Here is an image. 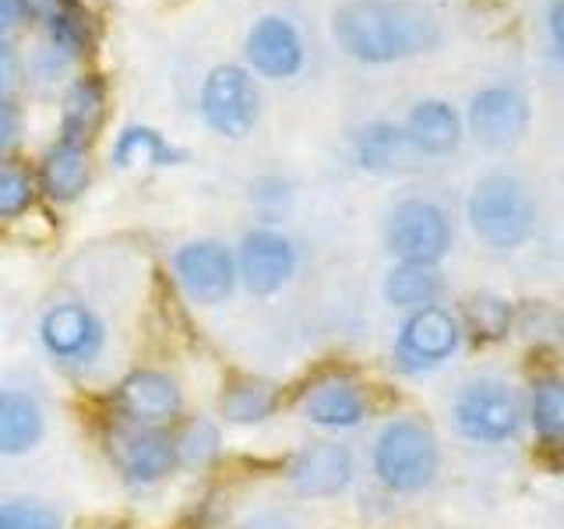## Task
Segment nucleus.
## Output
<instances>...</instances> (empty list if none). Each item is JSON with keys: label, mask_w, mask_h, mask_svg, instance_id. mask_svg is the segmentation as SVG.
Masks as SVG:
<instances>
[{"label": "nucleus", "mask_w": 564, "mask_h": 529, "mask_svg": "<svg viewBox=\"0 0 564 529\" xmlns=\"http://www.w3.org/2000/svg\"><path fill=\"white\" fill-rule=\"evenodd\" d=\"M53 50L64 57H82L96 43V18L82 8V0H61L57 8L46 14Z\"/></svg>", "instance_id": "a878e982"}, {"label": "nucleus", "mask_w": 564, "mask_h": 529, "mask_svg": "<svg viewBox=\"0 0 564 529\" xmlns=\"http://www.w3.org/2000/svg\"><path fill=\"white\" fill-rule=\"evenodd\" d=\"M466 322L476 339H501L511 328V307L498 296H473L466 307Z\"/></svg>", "instance_id": "c756f323"}, {"label": "nucleus", "mask_w": 564, "mask_h": 529, "mask_svg": "<svg viewBox=\"0 0 564 529\" xmlns=\"http://www.w3.org/2000/svg\"><path fill=\"white\" fill-rule=\"evenodd\" d=\"M557 458H561V466H564V441H561V445H557Z\"/></svg>", "instance_id": "e433bc0d"}, {"label": "nucleus", "mask_w": 564, "mask_h": 529, "mask_svg": "<svg viewBox=\"0 0 564 529\" xmlns=\"http://www.w3.org/2000/svg\"><path fill=\"white\" fill-rule=\"evenodd\" d=\"M243 53H247V64L272 82H286L300 75V67H304V40H300L293 22H286V18H279V14L258 18L243 40Z\"/></svg>", "instance_id": "2eb2a0df"}, {"label": "nucleus", "mask_w": 564, "mask_h": 529, "mask_svg": "<svg viewBox=\"0 0 564 529\" xmlns=\"http://www.w3.org/2000/svg\"><path fill=\"white\" fill-rule=\"evenodd\" d=\"M176 445V469L205 473L219 463L223 455V431L208 413H194L184 420V428L173 434Z\"/></svg>", "instance_id": "393cba45"}, {"label": "nucleus", "mask_w": 564, "mask_h": 529, "mask_svg": "<svg viewBox=\"0 0 564 529\" xmlns=\"http://www.w3.org/2000/svg\"><path fill=\"white\" fill-rule=\"evenodd\" d=\"M332 32L360 64H395L441 43L437 18L410 0H346L332 18Z\"/></svg>", "instance_id": "f257e3e1"}, {"label": "nucleus", "mask_w": 564, "mask_h": 529, "mask_svg": "<svg viewBox=\"0 0 564 529\" xmlns=\"http://www.w3.org/2000/svg\"><path fill=\"white\" fill-rule=\"evenodd\" d=\"M533 428L543 441H564V378H543L533 388Z\"/></svg>", "instance_id": "bb28decb"}, {"label": "nucleus", "mask_w": 564, "mask_h": 529, "mask_svg": "<svg viewBox=\"0 0 564 529\" xmlns=\"http://www.w3.org/2000/svg\"><path fill=\"white\" fill-rule=\"evenodd\" d=\"M234 255H237V282L251 296H275L296 276V247L275 226L247 229Z\"/></svg>", "instance_id": "1a4fd4ad"}, {"label": "nucleus", "mask_w": 564, "mask_h": 529, "mask_svg": "<svg viewBox=\"0 0 564 529\" xmlns=\"http://www.w3.org/2000/svg\"><path fill=\"white\" fill-rule=\"evenodd\" d=\"M251 205L258 208V216L264 226L279 223L293 205V187L282 176H261V181L251 184Z\"/></svg>", "instance_id": "7c9ffc66"}, {"label": "nucleus", "mask_w": 564, "mask_h": 529, "mask_svg": "<svg viewBox=\"0 0 564 529\" xmlns=\"http://www.w3.org/2000/svg\"><path fill=\"white\" fill-rule=\"evenodd\" d=\"M352 473H357V463H352V452L343 441H314V445L300 449L290 458L286 481L296 498L325 501V498H339L352 484Z\"/></svg>", "instance_id": "f8f14e48"}, {"label": "nucleus", "mask_w": 564, "mask_h": 529, "mask_svg": "<svg viewBox=\"0 0 564 529\" xmlns=\"http://www.w3.org/2000/svg\"><path fill=\"white\" fill-rule=\"evenodd\" d=\"M551 46H554V57L564 64V0H554L551 4Z\"/></svg>", "instance_id": "c9c22d12"}, {"label": "nucleus", "mask_w": 564, "mask_h": 529, "mask_svg": "<svg viewBox=\"0 0 564 529\" xmlns=\"http://www.w3.org/2000/svg\"><path fill=\"white\" fill-rule=\"evenodd\" d=\"M300 410H304L307 423H314V428L352 431L367 420L370 402H367V392L360 381H352L346 375H328L307 388Z\"/></svg>", "instance_id": "dca6fc26"}, {"label": "nucleus", "mask_w": 564, "mask_h": 529, "mask_svg": "<svg viewBox=\"0 0 564 529\" xmlns=\"http://www.w3.org/2000/svg\"><path fill=\"white\" fill-rule=\"evenodd\" d=\"M384 244L402 264H437L452 247V223L441 205L427 198H405L388 216Z\"/></svg>", "instance_id": "423d86ee"}, {"label": "nucleus", "mask_w": 564, "mask_h": 529, "mask_svg": "<svg viewBox=\"0 0 564 529\" xmlns=\"http://www.w3.org/2000/svg\"><path fill=\"white\" fill-rule=\"evenodd\" d=\"M237 529H296V519L279 505H261V508L247 511V516L237 522Z\"/></svg>", "instance_id": "473e14b6"}, {"label": "nucleus", "mask_w": 564, "mask_h": 529, "mask_svg": "<svg viewBox=\"0 0 564 529\" xmlns=\"http://www.w3.org/2000/svg\"><path fill=\"white\" fill-rule=\"evenodd\" d=\"M18 82H22V64H18L11 46H0V99H11Z\"/></svg>", "instance_id": "72a5a7b5"}, {"label": "nucleus", "mask_w": 564, "mask_h": 529, "mask_svg": "<svg viewBox=\"0 0 564 529\" xmlns=\"http://www.w3.org/2000/svg\"><path fill=\"white\" fill-rule=\"evenodd\" d=\"M29 18L25 0H0V46H8V35Z\"/></svg>", "instance_id": "f704fd0d"}, {"label": "nucleus", "mask_w": 564, "mask_h": 529, "mask_svg": "<svg viewBox=\"0 0 564 529\" xmlns=\"http://www.w3.org/2000/svg\"><path fill=\"white\" fill-rule=\"evenodd\" d=\"M441 290H445V279H441L437 264H395L388 269L384 282H381V293L392 307L399 311H420V307H431L437 304Z\"/></svg>", "instance_id": "5701e85b"}, {"label": "nucleus", "mask_w": 564, "mask_h": 529, "mask_svg": "<svg viewBox=\"0 0 564 529\" xmlns=\"http://www.w3.org/2000/svg\"><path fill=\"white\" fill-rule=\"evenodd\" d=\"M458 339H463V328H458L452 311L437 304L410 311L395 339V367L405 375H427V370L452 360Z\"/></svg>", "instance_id": "9d476101"}, {"label": "nucleus", "mask_w": 564, "mask_h": 529, "mask_svg": "<svg viewBox=\"0 0 564 529\" xmlns=\"http://www.w3.org/2000/svg\"><path fill=\"white\" fill-rule=\"evenodd\" d=\"M352 155L367 173H402L413 166L416 149L410 145V138L399 128V123L375 120L367 128L357 131L352 138Z\"/></svg>", "instance_id": "aec40b11"}, {"label": "nucleus", "mask_w": 564, "mask_h": 529, "mask_svg": "<svg viewBox=\"0 0 564 529\" xmlns=\"http://www.w3.org/2000/svg\"><path fill=\"white\" fill-rule=\"evenodd\" d=\"M113 163L120 170H128V166H181V163H187V152L170 145V141L155 128L131 123V128H123L113 141Z\"/></svg>", "instance_id": "b1692460"}, {"label": "nucleus", "mask_w": 564, "mask_h": 529, "mask_svg": "<svg viewBox=\"0 0 564 529\" xmlns=\"http://www.w3.org/2000/svg\"><path fill=\"white\" fill-rule=\"evenodd\" d=\"M416 155H448L463 141V120L445 99H420L402 123Z\"/></svg>", "instance_id": "a211bd4d"}, {"label": "nucleus", "mask_w": 564, "mask_h": 529, "mask_svg": "<svg viewBox=\"0 0 564 529\" xmlns=\"http://www.w3.org/2000/svg\"><path fill=\"white\" fill-rule=\"evenodd\" d=\"M469 131L484 149H516L529 131V99L508 85L484 88L469 102Z\"/></svg>", "instance_id": "ddd939ff"}, {"label": "nucleus", "mask_w": 564, "mask_h": 529, "mask_svg": "<svg viewBox=\"0 0 564 529\" xmlns=\"http://www.w3.org/2000/svg\"><path fill=\"white\" fill-rule=\"evenodd\" d=\"M202 117L216 134L240 141L254 131L261 114V93L254 78L237 64L212 67L202 82Z\"/></svg>", "instance_id": "0eeeda50"}, {"label": "nucleus", "mask_w": 564, "mask_h": 529, "mask_svg": "<svg viewBox=\"0 0 564 529\" xmlns=\"http://www.w3.org/2000/svg\"><path fill=\"white\" fill-rule=\"evenodd\" d=\"M113 406L131 428H173L184 417V388L166 370L138 367L117 381Z\"/></svg>", "instance_id": "6e6552de"}, {"label": "nucleus", "mask_w": 564, "mask_h": 529, "mask_svg": "<svg viewBox=\"0 0 564 529\" xmlns=\"http://www.w3.org/2000/svg\"><path fill=\"white\" fill-rule=\"evenodd\" d=\"M113 458L123 481L134 487H155L176 473V445L170 428H123L113 434Z\"/></svg>", "instance_id": "4468645a"}, {"label": "nucleus", "mask_w": 564, "mask_h": 529, "mask_svg": "<svg viewBox=\"0 0 564 529\" xmlns=\"http://www.w3.org/2000/svg\"><path fill=\"white\" fill-rule=\"evenodd\" d=\"M455 428L469 441H484V445H498L511 438L522 423L519 396L501 381H476L463 396L455 399Z\"/></svg>", "instance_id": "9b49d317"}, {"label": "nucleus", "mask_w": 564, "mask_h": 529, "mask_svg": "<svg viewBox=\"0 0 564 529\" xmlns=\"http://www.w3.org/2000/svg\"><path fill=\"white\" fill-rule=\"evenodd\" d=\"M88 181H93V163H88V149L57 141L40 166V187L53 202H78Z\"/></svg>", "instance_id": "4be33fe9"}, {"label": "nucleus", "mask_w": 564, "mask_h": 529, "mask_svg": "<svg viewBox=\"0 0 564 529\" xmlns=\"http://www.w3.org/2000/svg\"><path fill=\"white\" fill-rule=\"evenodd\" d=\"M0 529H67L64 511L40 498H0Z\"/></svg>", "instance_id": "cd10ccee"}, {"label": "nucleus", "mask_w": 564, "mask_h": 529, "mask_svg": "<svg viewBox=\"0 0 564 529\" xmlns=\"http://www.w3.org/2000/svg\"><path fill=\"white\" fill-rule=\"evenodd\" d=\"M282 388L269 378L240 375L234 381H226L219 396V417L237 428H258V423L272 420L279 413Z\"/></svg>", "instance_id": "412c9836"}, {"label": "nucleus", "mask_w": 564, "mask_h": 529, "mask_svg": "<svg viewBox=\"0 0 564 529\" xmlns=\"http://www.w3.org/2000/svg\"><path fill=\"white\" fill-rule=\"evenodd\" d=\"M35 181L25 166L4 163L0 166V223H11L18 216H25L35 202Z\"/></svg>", "instance_id": "c85d7f7f"}, {"label": "nucleus", "mask_w": 564, "mask_h": 529, "mask_svg": "<svg viewBox=\"0 0 564 529\" xmlns=\"http://www.w3.org/2000/svg\"><path fill=\"white\" fill-rule=\"evenodd\" d=\"M170 269L194 307H223L237 293V255L223 240L198 237L173 251Z\"/></svg>", "instance_id": "39448f33"}, {"label": "nucleus", "mask_w": 564, "mask_h": 529, "mask_svg": "<svg viewBox=\"0 0 564 529\" xmlns=\"http://www.w3.org/2000/svg\"><path fill=\"white\" fill-rule=\"evenodd\" d=\"M35 335H40L46 357L64 370H85L99 364L106 343H110V328H106L102 314L82 304V300L50 304L40 317Z\"/></svg>", "instance_id": "20e7f679"}, {"label": "nucleus", "mask_w": 564, "mask_h": 529, "mask_svg": "<svg viewBox=\"0 0 564 529\" xmlns=\"http://www.w3.org/2000/svg\"><path fill=\"white\" fill-rule=\"evenodd\" d=\"M106 123V82L99 75L75 78V85L64 96V114H61V141L67 145L88 149L96 134Z\"/></svg>", "instance_id": "6ab92c4d"}, {"label": "nucleus", "mask_w": 564, "mask_h": 529, "mask_svg": "<svg viewBox=\"0 0 564 529\" xmlns=\"http://www.w3.org/2000/svg\"><path fill=\"white\" fill-rule=\"evenodd\" d=\"M46 438V406L22 385H0V458L32 455Z\"/></svg>", "instance_id": "f3484780"}, {"label": "nucleus", "mask_w": 564, "mask_h": 529, "mask_svg": "<svg viewBox=\"0 0 564 529\" xmlns=\"http://www.w3.org/2000/svg\"><path fill=\"white\" fill-rule=\"evenodd\" d=\"M370 463H375V476L388 490L416 494L427 487L437 473V463H441L437 438L423 420L395 417V420H388L381 434L375 438Z\"/></svg>", "instance_id": "7ed1b4c3"}, {"label": "nucleus", "mask_w": 564, "mask_h": 529, "mask_svg": "<svg viewBox=\"0 0 564 529\" xmlns=\"http://www.w3.org/2000/svg\"><path fill=\"white\" fill-rule=\"evenodd\" d=\"M469 226L494 251H516L536 234V205L529 198L522 181L508 173H490L473 187L469 202Z\"/></svg>", "instance_id": "f03ea898"}, {"label": "nucleus", "mask_w": 564, "mask_h": 529, "mask_svg": "<svg viewBox=\"0 0 564 529\" xmlns=\"http://www.w3.org/2000/svg\"><path fill=\"white\" fill-rule=\"evenodd\" d=\"M22 128H25V120H22V110L14 106V99H0V159L18 149Z\"/></svg>", "instance_id": "2f4dec72"}]
</instances>
